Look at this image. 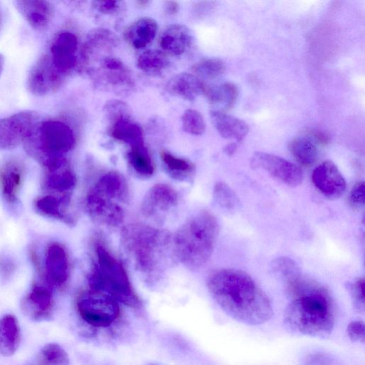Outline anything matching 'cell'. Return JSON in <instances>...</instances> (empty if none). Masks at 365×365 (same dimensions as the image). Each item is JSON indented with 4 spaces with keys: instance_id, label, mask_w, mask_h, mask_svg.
Segmentation results:
<instances>
[{
    "instance_id": "603a6c76",
    "label": "cell",
    "mask_w": 365,
    "mask_h": 365,
    "mask_svg": "<svg viewBox=\"0 0 365 365\" xmlns=\"http://www.w3.org/2000/svg\"><path fill=\"white\" fill-rule=\"evenodd\" d=\"M210 118L214 127L225 138L240 142L248 133L249 126L246 122L225 112L212 110Z\"/></svg>"
},
{
    "instance_id": "cb8c5ba5",
    "label": "cell",
    "mask_w": 365,
    "mask_h": 365,
    "mask_svg": "<svg viewBox=\"0 0 365 365\" xmlns=\"http://www.w3.org/2000/svg\"><path fill=\"white\" fill-rule=\"evenodd\" d=\"M202 94L215 108L212 110L225 112L236 103L238 89L235 84L229 82L212 86L205 84Z\"/></svg>"
},
{
    "instance_id": "8d00e7d4",
    "label": "cell",
    "mask_w": 365,
    "mask_h": 365,
    "mask_svg": "<svg viewBox=\"0 0 365 365\" xmlns=\"http://www.w3.org/2000/svg\"><path fill=\"white\" fill-rule=\"evenodd\" d=\"M354 308L359 312H364V279L359 278L347 285Z\"/></svg>"
},
{
    "instance_id": "2e32d148",
    "label": "cell",
    "mask_w": 365,
    "mask_h": 365,
    "mask_svg": "<svg viewBox=\"0 0 365 365\" xmlns=\"http://www.w3.org/2000/svg\"><path fill=\"white\" fill-rule=\"evenodd\" d=\"M312 180L315 187L329 199L339 197L346 190V180L331 161H324L315 168Z\"/></svg>"
},
{
    "instance_id": "8992f818",
    "label": "cell",
    "mask_w": 365,
    "mask_h": 365,
    "mask_svg": "<svg viewBox=\"0 0 365 365\" xmlns=\"http://www.w3.org/2000/svg\"><path fill=\"white\" fill-rule=\"evenodd\" d=\"M75 135L69 125L56 120L38 121L23 143L26 153L45 169L66 160L74 146Z\"/></svg>"
},
{
    "instance_id": "60d3db41",
    "label": "cell",
    "mask_w": 365,
    "mask_h": 365,
    "mask_svg": "<svg viewBox=\"0 0 365 365\" xmlns=\"http://www.w3.org/2000/svg\"><path fill=\"white\" fill-rule=\"evenodd\" d=\"M304 365H331V361L326 355L318 353L308 356Z\"/></svg>"
},
{
    "instance_id": "836d02e7",
    "label": "cell",
    "mask_w": 365,
    "mask_h": 365,
    "mask_svg": "<svg viewBox=\"0 0 365 365\" xmlns=\"http://www.w3.org/2000/svg\"><path fill=\"white\" fill-rule=\"evenodd\" d=\"M37 365H69V356L63 348L56 343L45 345L39 351Z\"/></svg>"
},
{
    "instance_id": "5bb4252c",
    "label": "cell",
    "mask_w": 365,
    "mask_h": 365,
    "mask_svg": "<svg viewBox=\"0 0 365 365\" xmlns=\"http://www.w3.org/2000/svg\"><path fill=\"white\" fill-rule=\"evenodd\" d=\"M178 203V195L170 185L159 183L151 187L145 193L140 207L146 217H156L165 214Z\"/></svg>"
},
{
    "instance_id": "74e56055",
    "label": "cell",
    "mask_w": 365,
    "mask_h": 365,
    "mask_svg": "<svg viewBox=\"0 0 365 365\" xmlns=\"http://www.w3.org/2000/svg\"><path fill=\"white\" fill-rule=\"evenodd\" d=\"M349 202L353 207L359 209L364 205L365 183L364 181L356 182L349 193Z\"/></svg>"
},
{
    "instance_id": "484cf974",
    "label": "cell",
    "mask_w": 365,
    "mask_h": 365,
    "mask_svg": "<svg viewBox=\"0 0 365 365\" xmlns=\"http://www.w3.org/2000/svg\"><path fill=\"white\" fill-rule=\"evenodd\" d=\"M205 83L196 76L187 73L177 74L167 83L170 94L192 101L203 93Z\"/></svg>"
},
{
    "instance_id": "e575fe53",
    "label": "cell",
    "mask_w": 365,
    "mask_h": 365,
    "mask_svg": "<svg viewBox=\"0 0 365 365\" xmlns=\"http://www.w3.org/2000/svg\"><path fill=\"white\" fill-rule=\"evenodd\" d=\"M226 66L217 58H204L196 62L192 67V71L197 76L205 79H214L225 73Z\"/></svg>"
},
{
    "instance_id": "f6af8a7d",
    "label": "cell",
    "mask_w": 365,
    "mask_h": 365,
    "mask_svg": "<svg viewBox=\"0 0 365 365\" xmlns=\"http://www.w3.org/2000/svg\"><path fill=\"white\" fill-rule=\"evenodd\" d=\"M4 66V56L0 53V76L2 73Z\"/></svg>"
},
{
    "instance_id": "f546056e",
    "label": "cell",
    "mask_w": 365,
    "mask_h": 365,
    "mask_svg": "<svg viewBox=\"0 0 365 365\" xmlns=\"http://www.w3.org/2000/svg\"><path fill=\"white\" fill-rule=\"evenodd\" d=\"M272 272L286 285L296 281L301 276V271L296 262L288 257L281 256L274 259L270 264Z\"/></svg>"
},
{
    "instance_id": "b9f144b4",
    "label": "cell",
    "mask_w": 365,
    "mask_h": 365,
    "mask_svg": "<svg viewBox=\"0 0 365 365\" xmlns=\"http://www.w3.org/2000/svg\"><path fill=\"white\" fill-rule=\"evenodd\" d=\"M14 270L13 262L7 257H0V274L4 277H9Z\"/></svg>"
},
{
    "instance_id": "5b68a950",
    "label": "cell",
    "mask_w": 365,
    "mask_h": 365,
    "mask_svg": "<svg viewBox=\"0 0 365 365\" xmlns=\"http://www.w3.org/2000/svg\"><path fill=\"white\" fill-rule=\"evenodd\" d=\"M129 190L124 177L115 171L102 175L91 187L85 199V207L96 222L106 226L120 225L125 217L124 205Z\"/></svg>"
},
{
    "instance_id": "277c9868",
    "label": "cell",
    "mask_w": 365,
    "mask_h": 365,
    "mask_svg": "<svg viewBox=\"0 0 365 365\" xmlns=\"http://www.w3.org/2000/svg\"><path fill=\"white\" fill-rule=\"evenodd\" d=\"M219 230L218 221L210 211L195 213L173 236L175 257L189 269L200 268L214 251Z\"/></svg>"
},
{
    "instance_id": "30bf717a",
    "label": "cell",
    "mask_w": 365,
    "mask_h": 365,
    "mask_svg": "<svg viewBox=\"0 0 365 365\" xmlns=\"http://www.w3.org/2000/svg\"><path fill=\"white\" fill-rule=\"evenodd\" d=\"M253 168L262 169L273 178L289 187L299 185L303 180L302 172L294 163L278 155L264 152H256L250 158Z\"/></svg>"
},
{
    "instance_id": "ffe728a7",
    "label": "cell",
    "mask_w": 365,
    "mask_h": 365,
    "mask_svg": "<svg viewBox=\"0 0 365 365\" xmlns=\"http://www.w3.org/2000/svg\"><path fill=\"white\" fill-rule=\"evenodd\" d=\"M327 141L326 137L319 133H310L294 138L289 145L294 158L304 166H310L317 160L319 144Z\"/></svg>"
},
{
    "instance_id": "3957f363",
    "label": "cell",
    "mask_w": 365,
    "mask_h": 365,
    "mask_svg": "<svg viewBox=\"0 0 365 365\" xmlns=\"http://www.w3.org/2000/svg\"><path fill=\"white\" fill-rule=\"evenodd\" d=\"M121 245L135 269L146 280L162 277L174 256L173 236L143 223H131L121 232Z\"/></svg>"
},
{
    "instance_id": "7c38bea8",
    "label": "cell",
    "mask_w": 365,
    "mask_h": 365,
    "mask_svg": "<svg viewBox=\"0 0 365 365\" xmlns=\"http://www.w3.org/2000/svg\"><path fill=\"white\" fill-rule=\"evenodd\" d=\"M69 277V261L66 249L59 243H51L46 249L44 274L40 281L48 287L61 289Z\"/></svg>"
},
{
    "instance_id": "7dc6e473",
    "label": "cell",
    "mask_w": 365,
    "mask_h": 365,
    "mask_svg": "<svg viewBox=\"0 0 365 365\" xmlns=\"http://www.w3.org/2000/svg\"><path fill=\"white\" fill-rule=\"evenodd\" d=\"M150 365H156V364H150Z\"/></svg>"
},
{
    "instance_id": "ab89813d",
    "label": "cell",
    "mask_w": 365,
    "mask_h": 365,
    "mask_svg": "<svg viewBox=\"0 0 365 365\" xmlns=\"http://www.w3.org/2000/svg\"><path fill=\"white\" fill-rule=\"evenodd\" d=\"M120 1H96V8L103 14H111L115 12L119 8Z\"/></svg>"
},
{
    "instance_id": "f35d334b",
    "label": "cell",
    "mask_w": 365,
    "mask_h": 365,
    "mask_svg": "<svg viewBox=\"0 0 365 365\" xmlns=\"http://www.w3.org/2000/svg\"><path fill=\"white\" fill-rule=\"evenodd\" d=\"M347 334L353 341L364 342L365 328L364 323L361 321H353L347 327Z\"/></svg>"
},
{
    "instance_id": "6da1fadb",
    "label": "cell",
    "mask_w": 365,
    "mask_h": 365,
    "mask_svg": "<svg viewBox=\"0 0 365 365\" xmlns=\"http://www.w3.org/2000/svg\"><path fill=\"white\" fill-rule=\"evenodd\" d=\"M207 287L220 307L243 324H262L273 314L272 304L266 294L243 271L217 269L208 276Z\"/></svg>"
},
{
    "instance_id": "d6a6232c",
    "label": "cell",
    "mask_w": 365,
    "mask_h": 365,
    "mask_svg": "<svg viewBox=\"0 0 365 365\" xmlns=\"http://www.w3.org/2000/svg\"><path fill=\"white\" fill-rule=\"evenodd\" d=\"M213 198L217 205L227 212H234L239 208L240 200L235 192L222 181L215 183Z\"/></svg>"
},
{
    "instance_id": "ee69618b",
    "label": "cell",
    "mask_w": 365,
    "mask_h": 365,
    "mask_svg": "<svg viewBox=\"0 0 365 365\" xmlns=\"http://www.w3.org/2000/svg\"><path fill=\"white\" fill-rule=\"evenodd\" d=\"M237 149V145L235 143H231L228 145L225 148V151L227 155H232L235 153Z\"/></svg>"
},
{
    "instance_id": "7a4b0ae2",
    "label": "cell",
    "mask_w": 365,
    "mask_h": 365,
    "mask_svg": "<svg viewBox=\"0 0 365 365\" xmlns=\"http://www.w3.org/2000/svg\"><path fill=\"white\" fill-rule=\"evenodd\" d=\"M292 300L284 314L285 324L299 334L325 338L334 325V310L328 292L301 276L286 286Z\"/></svg>"
},
{
    "instance_id": "44dd1931",
    "label": "cell",
    "mask_w": 365,
    "mask_h": 365,
    "mask_svg": "<svg viewBox=\"0 0 365 365\" xmlns=\"http://www.w3.org/2000/svg\"><path fill=\"white\" fill-rule=\"evenodd\" d=\"M193 41L190 29L182 24H175L168 26L160 38V45L167 53L179 56L190 47Z\"/></svg>"
},
{
    "instance_id": "52a82bcc",
    "label": "cell",
    "mask_w": 365,
    "mask_h": 365,
    "mask_svg": "<svg viewBox=\"0 0 365 365\" xmlns=\"http://www.w3.org/2000/svg\"><path fill=\"white\" fill-rule=\"evenodd\" d=\"M95 251L96 263L88 277L90 289L105 292L129 307L140 309L141 301L121 262L101 243L96 245Z\"/></svg>"
},
{
    "instance_id": "8fae6325",
    "label": "cell",
    "mask_w": 365,
    "mask_h": 365,
    "mask_svg": "<svg viewBox=\"0 0 365 365\" xmlns=\"http://www.w3.org/2000/svg\"><path fill=\"white\" fill-rule=\"evenodd\" d=\"M63 76L53 64L50 56H42L29 72L28 90L37 96L47 95L61 86Z\"/></svg>"
},
{
    "instance_id": "e0dca14e",
    "label": "cell",
    "mask_w": 365,
    "mask_h": 365,
    "mask_svg": "<svg viewBox=\"0 0 365 365\" xmlns=\"http://www.w3.org/2000/svg\"><path fill=\"white\" fill-rule=\"evenodd\" d=\"M78 39L71 32L58 34L51 46V58L56 68L66 75L76 66L77 61Z\"/></svg>"
},
{
    "instance_id": "bcb514c9",
    "label": "cell",
    "mask_w": 365,
    "mask_h": 365,
    "mask_svg": "<svg viewBox=\"0 0 365 365\" xmlns=\"http://www.w3.org/2000/svg\"><path fill=\"white\" fill-rule=\"evenodd\" d=\"M1 24H2V14H1V9H0V30L1 28Z\"/></svg>"
},
{
    "instance_id": "ac0fdd59",
    "label": "cell",
    "mask_w": 365,
    "mask_h": 365,
    "mask_svg": "<svg viewBox=\"0 0 365 365\" xmlns=\"http://www.w3.org/2000/svg\"><path fill=\"white\" fill-rule=\"evenodd\" d=\"M14 7L34 29H46L53 15V6L47 1L16 0L13 1Z\"/></svg>"
},
{
    "instance_id": "d590c367",
    "label": "cell",
    "mask_w": 365,
    "mask_h": 365,
    "mask_svg": "<svg viewBox=\"0 0 365 365\" xmlns=\"http://www.w3.org/2000/svg\"><path fill=\"white\" fill-rule=\"evenodd\" d=\"M182 125L185 132L200 135L205 130V123L201 113L194 109L186 110L182 116Z\"/></svg>"
},
{
    "instance_id": "9a60e30c",
    "label": "cell",
    "mask_w": 365,
    "mask_h": 365,
    "mask_svg": "<svg viewBox=\"0 0 365 365\" xmlns=\"http://www.w3.org/2000/svg\"><path fill=\"white\" fill-rule=\"evenodd\" d=\"M24 178V167L16 159H8L0 165V193L9 206L19 202V194Z\"/></svg>"
},
{
    "instance_id": "4dcf8cb0",
    "label": "cell",
    "mask_w": 365,
    "mask_h": 365,
    "mask_svg": "<svg viewBox=\"0 0 365 365\" xmlns=\"http://www.w3.org/2000/svg\"><path fill=\"white\" fill-rule=\"evenodd\" d=\"M128 160L135 171L142 176H150L154 172L153 162L144 144L131 147Z\"/></svg>"
},
{
    "instance_id": "d6986e66",
    "label": "cell",
    "mask_w": 365,
    "mask_h": 365,
    "mask_svg": "<svg viewBox=\"0 0 365 365\" xmlns=\"http://www.w3.org/2000/svg\"><path fill=\"white\" fill-rule=\"evenodd\" d=\"M76 184V178L67 161L46 169L43 186L52 195L71 196Z\"/></svg>"
},
{
    "instance_id": "4fadbf2b",
    "label": "cell",
    "mask_w": 365,
    "mask_h": 365,
    "mask_svg": "<svg viewBox=\"0 0 365 365\" xmlns=\"http://www.w3.org/2000/svg\"><path fill=\"white\" fill-rule=\"evenodd\" d=\"M53 308V289L41 281L33 284L21 302L22 312L34 321L50 319Z\"/></svg>"
},
{
    "instance_id": "1f68e13d",
    "label": "cell",
    "mask_w": 365,
    "mask_h": 365,
    "mask_svg": "<svg viewBox=\"0 0 365 365\" xmlns=\"http://www.w3.org/2000/svg\"><path fill=\"white\" fill-rule=\"evenodd\" d=\"M165 54L158 50H148L143 53L138 59V68L149 74L160 73L168 65Z\"/></svg>"
},
{
    "instance_id": "f1b7e54d",
    "label": "cell",
    "mask_w": 365,
    "mask_h": 365,
    "mask_svg": "<svg viewBox=\"0 0 365 365\" xmlns=\"http://www.w3.org/2000/svg\"><path fill=\"white\" fill-rule=\"evenodd\" d=\"M160 158L167 173L174 179L189 180L195 173V167L188 160L173 155L166 150L160 153Z\"/></svg>"
},
{
    "instance_id": "7bdbcfd3",
    "label": "cell",
    "mask_w": 365,
    "mask_h": 365,
    "mask_svg": "<svg viewBox=\"0 0 365 365\" xmlns=\"http://www.w3.org/2000/svg\"><path fill=\"white\" fill-rule=\"evenodd\" d=\"M165 11L168 14H175L178 12L179 6L178 4L176 1H166L165 3Z\"/></svg>"
},
{
    "instance_id": "7402d4cb",
    "label": "cell",
    "mask_w": 365,
    "mask_h": 365,
    "mask_svg": "<svg viewBox=\"0 0 365 365\" xmlns=\"http://www.w3.org/2000/svg\"><path fill=\"white\" fill-rule=\"evenodd\" d=\"M71 196L48 194L36 199L34 207L39 215L71 224L73 219L66 212Z\"/></svg>"
},
{
    "instance_id": "4316f807",
    "label": "cell",
    "mask_w": 365,
    "mask_h": 365,
    "mask_svg": "<svg viewBox=\"0 0 365 365\" xmlns=\"http://www.w3.org/2000/svg\"><path fill=\"white\" fill-rule=\"evenodd\" d=\"M21 340L20 326L13 314H5L0 318V353L9 356L18 349Z\"/></svg>"
},
{
    "instance_id": "83f0119b",
    "label": "cell",
    "mask_w": 365,
    "mask_h": 365,
    "mask_svg": "<svg viewBox=\"0 0 365 365\" xmlns=\"http://www.w3.org/2000/svg\"><path fill=\"white\" fill-rule=\"evenodd\" d=\"M110 134L115 139L129 144L130 148L144 144L141 128L127 115L113 121Z\"/></svg>"
},
{
    "instance_id": "d4e9b609",
    "label": "cell",
    "mask_w": 365,
    "mask_h": 365,
    "mask_svg": "<svg viewBox=\"0 0 365 365\" xmlns=\"http://www.w3.org/2000/svg\"><path fill=\"white\" fill-rule=\"evenodd\" d=\"M158 30L156 21L149 17L140 18L125 29L124 37L135 48H143L154 39Z\"/></svg>"
},
{
    "instance_id": "9c48e42d",
    "label": "cell",
    "mask_w": 365,
    "mask_h": 365,
    "mask_svg": "<svg viewBox=\"0 0 365 365\" xmlns=\"http://www.w3.org/2000/svg\"><path fill=\"white\" fill-rule=\"evenodd\" d=\"M38 121L39 115L33 110L0 118V150L14 149L23 144Z\"/></svg>"
},
{
    "instance_id": "ba28073f",
    "label": "cell",
    "mask_w": 365,
    "mask_h": 365,
    "mask_svg": "<svg viewBox=\"0 0 365 365\" xmlns=\"http://www.w3.org/2000/svg\"><path fill=\"white\" fill-rule=\"evenodd\" d=\"M83 322L94 328H108L120 317L119 302L110 295L89 289L80 292L75 302Z\"/></svg>"
}]
</instances>
